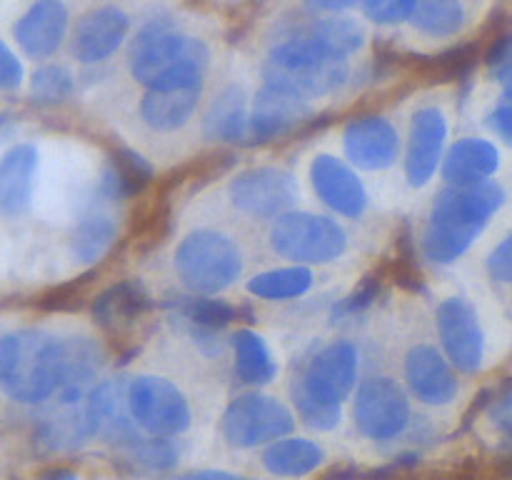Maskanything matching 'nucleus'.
Returning <instances> with one entry per match:
<instances>
[{
    "instance_id": "obj_1",
    "label": "nucleus",
    "mask_w": 512,
    "mask_h": 480,
    "mask_svg": "<svg viewBox=\"0 0 512 480\" xmlns=\"http://www.w3.org/2000/svg\"><path fill=\"white\" fill-rule=\"evenodd\" d=\"M505 203V190L493 180L478 185H450L435 198L428 230L423 235V253L433 263H455L470 250L490 218Z\"/></svg>"
},
{
    "instance_id": "obj_2",
    "label": "nucleus",
    "mask_w": 512,
    "mask_h": 480,
    "mask_svg": "<svg viewBox=\"0 0 512 480\" xmlns=\"http://www.w3.org/2000/svg\"><path fill=\"white\" fill-rule=\"evenodd\" d=\"M208 45L175 30L170 20H150L130 48V70L148 90H173L203 85Z\"/></svg>"
},
{
    "instance_id": "obj_3",
    "label": "nucleus",
    "mask_w": 512,
    "mask_h": 480,
    "mask_svg": "<svg viewBox=\"0 0 512 480\" xmlns=\"http://www.w3.org/2000/svg\"><path fill=\"white\" fill-rule=\"evenodd\" d=\"M0 383L18 403H45L63 383V340L33 328L5 335L0 340Z\"/></svg>"
},
{
    "instance_id": "obj_4",
    "label": "nucleus",
    "mask_w": 512,
    "mask_h": 480,
    "mask_svg": "<svg viewBox=\"0 0 512 480\" xmlns=\"http://www.w3.org/2000/svg\"><path fill=\"white\" fill-rule=\"evenodd\" d=\"M358 380V348L353 343L328 345L313 355L293 388L300 420L313 430H333L343 418V400Z\"/></svg>"
},
{
    "instance_id": "obj_5",
    "label": "nucleus",
    "mask_w": 512,
    "mask_h": 480,
    "mask_svg": "<svg viewBox=\"0 0 512 480\" xmlns=\"http://www.w3.org/2000/svg\"><path fill=\"white\" fill-rule=\"evenodd\" d=\"M265 83L280 85L303 98H320L348 80V58L310 35H295L270 50L263 65Z\"/></svg>"
},
{
    "instance_id": "obj_6",
    "label": "nucleus",
    "mask_w": 512,
    "mask_h": 480,
    "mask_svg": "<svg viewBox=\"0 0 512 480\" xmlns=\"http://www.w3.org/2000/svg\"><path fill=\"white\" fill-rule=\"evenodd\" d=\"M175 268L185 288L198 295H213L240 278L243 253L218 230H193L175 253Z\"/></svg>"
},
{
    "instance_id": "obj_7",
    "label": "nucleus",
    "mask_w": 512,
    "mask_h": 480,
    "mask_svg": "<svg viewBox=\"0 0 512 480\" xmlns=\"http://www.w3.org/2000/svg\"><path fill=\"white\" fill-rule=\"evenodd\" d=\"M270 243L280 258L298 265L330 263L348 248V235L335 220L315 213H285L275 220Z\"/></svg>"
},
{
    "instance_id": "obj_8",
    "label": "nucleus",
    "mask_w": 512,
    "mask_h": 480,
    "mask_svg": "<svg viewBox=\"0 0 512 480\" xmlns=\"http://www.w3.org/2000/svg\"><path fill=\"white\" fill-rule=\"evenodd\" d=\"M220 428L233 448H258L293 433L295 418L280 400L248 393L228 405Z\"/></svg>"
},
{
    "instance_id": "obj_9",
    "label": "nucleus",
    "mask_w": 512,
    "mask_h": 480,
    "mask_svg": "<svg viewBox=\"0 0 512 480\" xmlns=\"http://www.w3.org/2000/svg\"><path fill=\"white\" fill-rule=\"evenodd\" d=\"M128 400L138 428L155 438H170L190 428L193 415H190L188 400L170 380L140 375L130 383Z\"/></svg>"
},
{
    "instance_id": "obj_10",
    "label": "nucleus",
    "mask_w": 512,
    "mask_h": 480,
    "mask_svg": "<svg viewBox=\"0 0 512 480\" xmlns=\"http://www.w3.org/2000/svg\"><path fill=\"white\" fill-rule=\"evenodd\" d=\"M410 423V403L393 378H368L355 395V425L370 440H390Z\"/></svg>"
},
{
    "instance_id": "obj_11",
    "label": "nucleus",
    "mask_w": 512,
    "mask_h": 480,
    "mask_svg": "<svg viewBox=\"0 0 512 480\" xmlns=\"http://www.w3.org/2000/svg\"><path fill=\"white\" fill-rule=\"evenodd\" d=\"M230 200L253 218H280L298 200V183L280 168H253L230 183Z\"/></svg>"
},
{
    "instance_id": "obj_12",
    "label": "nucleus",
    "mask_w": 512,
    "mask_h": 480,
    "mask_svg": "<svg viewBox=\"0 0 512 480\" xmlns=\"http://www.w3.org/2000/svg\"><path fill=\"white\" fill-rule=\"evenodd\" d=\"M438 335L445 355L460 373H478L485 360V333L465 298H448L438 308Z\"/></svg>"
},
{
    "instance_id": "obj_13",
    "label": "nucleus",
    "mask_w": 512,
    "mask_h": 480,
    "mask_svg": "<svg viewBox=\"0 0 512 480\" xmlns=\"http://www.w3.org/2000/svg\"><path fill=\"white\" fill-rule=\"evenodd\" d=\"M445 140H448V120L440 108H420L413 115L408 135V155H405V175L410 185L420 188L428 183L443 160Z\"/></svg>"
},
{
    "instance_id": "obj_14",
    "label": "nucleus",
    "mask_w": 512,
    "mask_h": 480,
    "mask_svg": "<svg viewBox=\"0 0 512 480\" xmlns=\"http://www.w3.org/2000/svg\"><path fill=\"white\" fill-rule=\"evenodd\" d=\"M345 155L363 170H383L398 160L400 135L393 123L380 115H363L348 123L343 133Z\"/></svg>"
},
{
    "instance_id": "obj_15",
    "label": "nucleus",
    "mask_w": 512,
    "mask_h": 480,
    "mask_svg": "<svg viewBox=\"0 0 512 480\" xmlns=\"http://www.w3.org/2000/svg\"><path fill=\"white\" fill-rule=\"evenodd\" d=\"M310 118L308 98L280 85L265 83L258 90L250 113V130L260 140H275L288 135Z\"/></svg>"
},
{
    "instance_id": "obj_16",
    "label": "nucleus",
    "mask_w": 512,
    "mask_h": 480,
    "mask_svg": "<svg viewBox=\"0 0 512 480\" xmlns=\"http://www.w3.org/2000/svg\"><path fill=\"white\" fill-rule=\"evenodd\" d=\"M130 385L120 383V380H103L95 385L88 395V420L93 435H100L108 443L133 445L138 438L135 433V418L130 413L128 400Z\"/></svg>"
},
{
    "instance_id": "obj_17",
    "label": "nucleus",
    "mask_w": 512,
    "mask_h": 480,
    "mask_svg": "<svg viewBox=\"0 0 512 480\" xmlns=\"http://www.w3.org/2000/svg\"><path fill=\"white\" fill-rule=\"evenodd\" d=\"M310 183L318 198L345 218H358L368 208V193L358 175L335 155H318L310 165Z\"/></svg>"
},
{
    "instance_id": "obj_18",
    "label": "nucleus",
    "mask_w": 512,
    "mask_h": 480,
    "mask_svg": "<svg viewBox=\"0 0 512 480\" xmlns=\"http://www.w3.org/2000/svg\"><path fill=\"white\" fill-rule=\"evenodd\" d=\"M450 360L433 345H415L405 355V380L415 398L428 405H448L458 395V378H455Z\"/></svg>"
},
{
    "instance_id": "obj_19",
    "label": "nucleus",
    "mask_w": 512,
    "mask_h": 480,
    "mask_svg": "<svg viewBox=\"0 0 512 480\" xmlns=\"http://www.w3.org/2000/svg\"><path fill=\"white\" fill-rule=\"evenodd\" d=\"M68 33V8L60 0H35L13 28L15 43L30 58H50Z\"/></svg>"
},
{
    "instance_id": "obj_20",
    "label": "nucleus",
    "mask_w": 512,
    "mask_h": 480,
    "mask_svg": "<svg viewBox=\"0 0 512 480\" xmlns=\"http://www.w3.org/2000/svg\"><path fill=\"white\" fill-rule=\"evenodd\" d=\"M128 15L115 5H103L80 18L73 33V55L80 63H100L123 45L128 35Z\"/></svg>"
},
{
    "instance_id": "obj_21",
    "label": "nucleus",
    "mask_w": 512,
    "mask_h": 480,
    "mask_svg": "<svg viewBox=\"0 0 512 480\" xmlns=\"http://www.w3.org/2000/svg\"><path fill=\"white\" fill-rule=\"evenodd\" d=\"M38 170V150L30 143H20L5 153L0 163V210L8 218L30 208Z\"/></svg>"
},
{
    "instance_id": "obj_22",
    "label": "nucleus",
    "mask_w": 512,
    "mask_h": 480,
    "mask_svg": "<svg viewBox=\"0 0 512 480\" xmlns=\"http://www.w3.org/2000/svg\"><path fill=\"white\" fill-rule=\"evenodd\" d=\"M500 168V153L490 140L463 138L450 148L443 163V178L450 185H478Z\"/></svg>"
},
{
    "instance_id": "obj_23",
    "label": "nucleus",
    "mask_w": 512,
    "mask_h": 480,
    "mask_svg": "<svg viewBox=\"0 0 512 480\" xmlns=\"http://www.w3.org/2000/svg\"><path fill=\"white\" fill-rule=\"evenodd\" d=\"M93 435L88 420V400L58 398V405L40 423V443L50 450H70Z\"/></svg>"
},
{
    "instance_id": "obj_24",
    "label": "nucleus",
    "mask_w": 512,
    "mask_h": 480,
    "mask_svg": "<svg viewBox=\"0 0 512 480\" xmlns=\"http://www.w3.org/2000/svg\"><path fill=\"white\" fill-rule=\"evenodd\" d=\"M203 85L173 90H148L140 100V118L153 130H175L188 123L198 108Z\"/></svg>"
},
{
    "instance_id": "obj_25",
    "label": "nucleus",
    "mask_w": 512,
    "mask_h": 480,
    "mask_svg": "<svg viewBox=\"0 0 512 480\" xmlns=\"http://www.w3.org/2000/svg\"><path fill=\"white\" fill-rule=\"evenodd\" d=\"M148 310L150 295L145 293L143 285L135 280H123L98 295V300L93 303V318L105 330H120L143 318Z\"/></svg>"
},
{
    "instance_id": "obj_26",
    "label": "nucleus",
    "mask_w": 512,
    "mask_h": 480,
    "mask_svg": "<svg viewBox=\"0 0 512 480\" xmlns=\"http://www.w3.org/2000/svg\"><path fill=\"white\" fill-rule=\"evenodd\" d=\"M325 450L305 438H280L263 453V465L278 478H303L323 465Z\"/></svg>"
},
{
    "instance_id": "obj_27",
    "label": "nucleus",
    "mask_w": 512,
    "mask_h": 480,
    "mask_svg": "<svg viewBox=\"0 0 512 480\" xmlns=\"http://www.w3.org/2000/svg\"><path fill=\"white\" fill-rule=\"evenodd\" d=\"M250 128V115L245 108V93L238 85L225 88L205 113V135L223 143H240Z\"/></svg>"
},
{
    "instance_id": "obj_28",
    "label": "nucleus",
    "mask_w": 512,
    "mask_h": 480,
    "mask_svg": "<svg viewBox=\"0 0 512 480\" xmlns=\"http://www.w3.org/2000/svg\"><path fill=\"white\" fill-rule=\"evenodd\" d=\"M150 178H153V168L148 160L133 150L120 148L110 155L108 165H105L103 193L115 200L133 198L150 183Z\"/></svg>"
},
{
    "instance_id": "obj_29",
    "label": "nucleus",
    "mask_w": 512,
    "mask_h": 480,
    "mask_svg": "<svg viewBox=\"0 0 512 480\" xmlns=\"http://www.w3.org/2000/svg\"><path fill=\"white\" fill-rule=\"evenodd\" d=\"M235 348V373L248 385H268L278 375L273 353L265 340L253 330H238L233 335Z\"/></svg>"
},
{
    "instance_id": "obj_30",
    "label": "nucleus",
    "mask_w": 512,
    "mask_h": 480,
    "mask_svg": "<svg viewBox=\"0 0 512 480\" xmlns=\"http://www.w3.org/2000/svg\"><path fill=\"white\" fill-rule=\"evenodd\" d=\"M313 280V273L305 265H293V268H278L253 275L248 280V290L255 298L263 300H290L308 293L313 288Z\"/></svg>"
},
{
    "instance_id": "obj_31",
    "label": "nucleus",
    "mask_w": 512,
    "mask_h": 480,
    "mask_svg": "<svg viewBox=\"0 0 512 480\" xmlns=\"http://www.w3.org/2000/svg\"><path fill=\"white\" fill-rule=\"evenodd\" d=\"M413 23L433 38H448L463 28L465 10L460 0H420Z\"/></svg>"
},
{
    "instance_id": "obj_32",
    "label": "nucleus",
    "mask_w": 512,
    "mask_h": 480,
    "mask_svg": "<svg viewBox=\"0 0 512 480\" xmlns=\"http://www.w3.org/2000/svg\"><path fill=\"white\" fill-rule=\"evenodd\" d=\"M115 235H118V228H115L113 220L105 218V215H90V218L80 220V225L75 228V255H78V260H83V263H95V260H100L108 253Z\"/></svg>"
},
{
    "instance_id": "obj_33",
    "label": "nucleus",
    "mask_w": 512,
    "mask_h": 480,
    "mask_svg": "<svg viewBox=\"0 0 512 480\" xmlns=\"http://www.w3.org/2000/svg\"><path fill=\"white\" fill-rule=\"evenodd\" d=\"M305 35L310 38L320 40L323 45H328L330 50L340 55H353L363 48L365 43V30L360 28V23L350 18H323V20H315Z\"/></svg>"
},
{
    "instance_id": "obj_34",
    "label": "nucleus",
    "mask_w": 512,
    "mask_h": 480,
    "mask_svg": "<svg viewBox=\"0 0 512 480\" xmlns=\"http://www.w3.org/2000/svg\"><path fill=\"white\" fill-rule=\"evenodd\" d=\"M73 73L65 65H43L33 73V98L38 103H60L73 93Z\"/></svg>"
},
{
    "instance_id": "obj_35",
    "label": "nucleus",
    "mask_w": 512,
    "mask_h": 480,
    "mask_svg": "<svg viewBox=\"0 0 512 480\" xmlns=\"http://www.w3.org/2000/svg\"><path fill=\"white\" fill-rule=\"evenodd\" d=\"M183 313L188 315V320H193V323L200 325L203 330H220L225 328V325L233 323L238 310L230 303H225V300L193 298L183 305Z\"/></svg>"
},
{
    "instance_id": "obj_36",
    "label": "nucleus",
    "mask_w": 512,
    "mask_h": 480,
    "mask_svg": "<svg viewBox=\"0 0 512 480\" xmlns=\"http://www.w3.org/2000/svg\"><path fill=\"white\" fill-rule=\"evenodd\" d=\"M133 460L140 465V468L155 470V473H163V470H170L178 460V450H175L173 443H168L165 438H150V440H135L133 445Z\"/></svg>"
},
{
    "instance_id": "obj_37",
    "label": "nucleus",
    "mask_w": 512,
    "mask_h": 480,
    "mask_svg": "<svg viewBox=\"0 0 512 480\" xmlns=\"http://www.w3.org/2000/svg\"><path fill=\"white\" fill-rule=\"evenodd\" d=\"M420 0H363V10L373 23L395 25L413 18Z\"/></svg>"
},
{
    "instance_id": "obj_38",
    "label": "nucleus",
    "mask_w": 512,
    "mask_h": 480,
    "mask_svg": "<svg viewBox=\"0 0 512 480\" xmlns=\"http://www.w3.org/2000/svg\"><path fill=\"white\" fill-rule=\"evenodd\" d=\"M488 68L500 83L508 85L512 80V33L500 35L488 50Z\"/></svg>"
},
{
    "instance_id": "obj_39",
    "label": "nucleus",
    "mask_w": 512,
    "mask_h": 480,
    "mask_svg": "<svg viewBox=\"0 0 512 480\" xmlns=\"http://www.w3.org/2000/svg\"><path fill=\"white\" fill-rule=\"evenodd\" d=\"M378 293H380V280L365 278L363 285H360L353 295H348L343 303L335 305V318H345V315L360 313V310H365L375 298H378Z\"/></svg>"
},
{
    "instance_id": "obj_40",
    "label": "nucleus",
    "mask_w": 512,
    "mask_h": 480,
    "mask_svg": "<svg viewBox=\"0 0 512 480\" xmlns=\"http://www.w3.org/2000/svg\"><path fill=\"white\" fill-rule=\"evenodd\" d=\"M488 273L498 283H512V233L488 255Z\"/></svg>"
},
{
    "instance_id": "obj_41",
    "label": "nucleus",
    "mask_w": 512,
    "mask_h": 480,
    "mask_svg": "<svg viewBox=\"0 0 512 480\" xmlns=\"http://www.w3.org/2000/svg\"><path fill=\"white\" fill-rule=\"evenodd\" d=\"M490 418H493L495 428L512 440V383L495 395L493 405H490Z\"/></svg>"
},
{
    "instance_id": "obj_42",
    "label": "nucleus",
    "mask_w": 512,
    "mask_h": 480,
    "mask_svg": "<svg viewBox=\"0 0 512 480\" xmlns=\"http://www.w3.org/2000/svg\"><path fill=\"white\" fill-rule=\"evenodd\" d=\"M23 83V65L15 58L13 50L8 48V43L0 45V85L5 90H13Z\"/></svg>"
},
{
    "instance_id": "obj_43",
    "label": "nucleus",
    "mask_w": 512,
    "mask_h": 480,
    "mask_svg": "<svg viewBox=\"0 0 512 480\" xmlns=\"http://www.w3.org/2000/svg\"><path fill=\"white\" fill-rule=\"evenodd\" d=\"M490 125H493V130L500 138L508 140L512 145V103L495 108L493 115H490Z\"/></svg>"
},
{
    "instance_id": "obj_44",
    "label": "nucleus",
    "mask_w": 512,
    "mask_h": 480,
    "mask_svg": "<svg viewBox=\"0 0 512 480\" xmlns=\"http://www.w3.org/2000/svg\"><path fill=\"white\" fill-rule=\"evenodd\" d=\"M178 480H253V478L228 473V470H193V473L180 475Z\"/></svg>"
},
{
    "instance_id": "obj_45",
    "label": "nucleus",
    "mask_w": 512,
    "mask_h": 480,
    "mask_svg": "<svg viewBox=\"0 0 512 480\" xmlns=\"http://www.w3.org/2000/svg\"><path fill=\"white\" fill-rule=\"evenodd\" d=\"M355 3L358 0H305V5L315 13H340V10L353 8Z\"/></svg>"
},
{
    "instance_id": "obj_46",
    "label": "nucleus",
    "mask_w": 512,
    "mask_h": 480,
    "mask_svg": "<svg viewBox=\"0 0 512 480\" xmlns=\"http://www.w3.org/2000/svg\"><path fill=\"white\" fill-rule=\"evenodd\" d=\"M363 478V473H360V468H355V465H335V468H330L328 473L323 475V480H360Z\"/></svg>"
},
{
    "instance_id": "obj_47",
    "label": "nucleus",
    "mask_w": 512,
    "mask_h": 480,
    "mask_svg": "<svg viewBox=\"0 0 512 480\" xmlns=\"http://www.w3.org/2000/svg\"><path fill=\"white\" fill-rule=\"evenodd\" d=\"M35 480H78V475H75L73 470L53 468V470H45V473H40Z\"/></svg>"
},
{
    "instance_id": "obj_48",
    "label": "nucleus",
    "mask_w": 512,
    "mask_h": 480,
    "mask_svg": "<svg viewBox=\"0 0 512 480\" xmlns=\"http://www.w3.org/2000/svg\"><path fill=\"white\" fill-rule=\"evenodd\" d=\"M505 98H508V100H512V80H510V83H508V85H505Z\"/></svg>"
}]
</instances>
